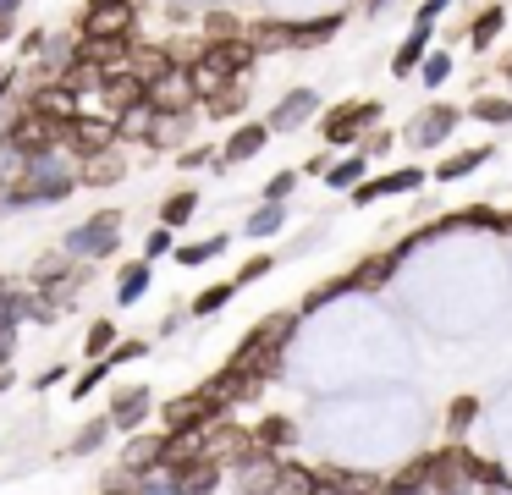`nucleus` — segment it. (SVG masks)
<instances>
[{
  "label": "nucleus",
  "instance_id": "nucleus-27",
  "mask_svg": "<svg viewBox=\"0 0 512 495\" xmlns=\"http://www.w3.org/2000/svg\"><path fill=\"white\" fill-rule=\"evenodd\" d=\"M149 281H155V264H144V259L122 264V275H116V303H122V308H133L138 297L149 292Z\"/></svg>",
  "mask_w": 512,
  "mask_h": 495
},
{
  "label": "nucleus",
  "instance_id": "nucleus-1",
  "mask_svg": "<svg viewBox=\"0 0 512 495\" xmlns=\"http://www.w3.org/2000/svg\"><path fill=\"white\" fill-rule=\"evenodd\" d=\"M72 187H78V165L56 160V154H39V160H28V176L12 187V193H0V209H34V204H61V198H72Z\"/></svg>",
  "mask_w": 512,
  "mask_h": 495
},
{
  "label": "nucleus",
  "instance_id": "nucleus-35",
  "mask_svg": "<svg viewBox=\"0 0 512 495\" xmlns=\"http://www.w3.org/2000/svg\"><path fill=\"white\" fill-rule=\"evenodd\" d=\"M270 495H320L314 490V473L303 468V462H281L276 468V490Z\"/></svg>",
  "mask_w": 512,
  "mask_h": 495
},
{
  "label": "nucleus",
  "instance_id": "nucleus-31",
  "mask_svg": "<svg viewBox=\"0 0 512 495\" xmlns=\"http://www.w3.org/2000/svg\"><path fill=\"white\" fill-rule=\"evenodd\" d=\"M485 160H496V154H490L485 143H479V149H457L452 160H441V165H435V182H457V176H474Z\"/></svg>",
  "mask_w": 512,
  "mask_h": 495
},
{
  "label": "nucleus",
  "instance_id": "nucleus-6",
  "mask_svg": "<svg viewBox=\"0 0 512 495\" xmlns=\"http://www.w3.org/2000/svg\"><path fill=\"white\" fill-rule=\"evenodd\" d=\"M160 418H166V435H182V429H210L215 418H226V407L199 385V391H188V396H171V402L160 407Z\"/></svg>",
  "mask_w": 512,
  "mask_h": 495
},
{
  "label": "nucleus",
  "instance_id": "nucleus-10",
  "mask_svg": "<svg viewBox=\"0 0 512 495\" xmlns=\"http://www.w3.org/2000/svg\"><path fill=\"white\" fill-rule=\"evenodd\" d=\"M397 264H402V248H380V253H369V259H358L353 270L342 275V292H380V286L397 275Z\"/></svg>",
  "mask_w": 512,
  "mask_h": 495
},
{
  "label": "nucleus",
  "instance_id": "nucleus-28",
  "mask_svg": "<svg viewBox=\"0 0 512 495\" xmlns=\"http://www.w3.org/2000/svg\"><path fill=\"white\" fill-rule=\"evenodd\" d=\"M149 132H155V110H149L144 99L116 116V143H144V149H149Z\"/></svg>",
  "mask_w": 512,
  "mask_h": 495
},
{
  "label": "nucleus",
  "instance_id": "nucleus-36",
  "mask_svg": "<svg viewBox=\"0 0 512 495\" xmlns=\"http://www.w3.org/2000/svg\"><path fill=\"white\" fill-rule=\"evenodd\" d=\"M232 248L226 237H204V242H182V248H171V259L188 270V264H210V259H221V253Z\"/></svg>",
  "mask_w": 512,
  "mask_h": 495
},
{
  "label": "nucleus",
  "instance_id": "nucleus-33",
  "mask_svg": "<svg viewBox=\"0 0 512 495\" xmlns=\"http://www.w3.org/2000/svg\"><path fill=\"white\" fill-rule=\"evenodd\" d=\"M364 171H369V160H364V154H347V160H331V165H325V187H336V193H353V187L364 182Z\"/></svg>",
  "mask_w": 512,
  "mask_h": 495
},
{
  "label": "nucleus",
  "instance_id": "nucleus-47",
  "mask_svg": "<svg viewBox=\"0 0 512 495\" xmlns=\"http://www.w3.org/2000/svg\"><path fill=\"white\" fill-rule=\"evenodd\" d=\"M292 187H298V171H276V176L265 182V193H259V198H265V204H287Z\"/></svg>",
  "mask_w": 512,
  "mask_h": 495
},
{
  "label": "nucleus",
  "instance_id": "nucleus-51",
  "mask_svg": "<svg viewBox=\"0 0 512 495\" xmlns=\"http://www.w3.org/2000/svg\"><path fill=\"white\" fill-rule=\"evenodd\" d=\"M100 380H111V369H105V363H89V369L72 380V396H78V402H83V396H94V385H100Z\"/></svg>",
  "mask_w": 512,
  "mask_h": 495
},
{
  "label": "nucleus",
  "instance_id": "nucleus-55",
  "mask_svg": "<svg viewBox=\"0 0 512 495\" xmlns=\"http://www.w3.org/2000/svg\"><path fill=\"white\" fill-rule=\"evenodd\" d=\"M446 6H452V0H424V6H419V22H435Z\"/></svg>",
  "mask_w": 512,
  "mask_h": 495
},
{
  "label": "nucleus",
  "instance_id": "nucleus-45",
  "mask_svg": "<svg viewBox=\"0 0 512 495\" xmlns=\"http://www.w3.org/2000/svg\"><path fill=\"white\" fill-rule=\"evenodd\" d=\"M105 435H111V424H105V418L83 424L78 435H72V457H89V451H100V446H105Z\"/></svg>",
  "mask_w": 512,
  "mask_h": 495
},
{
  "label": "nucleus",
  "instance_id": "nucleus-48",
  "mask_svg": "<svg viewBox=\"0 0 512 495\" xmlns=\"http://www.w3.org/2000/svg\"><path fill=\"white\" fill-rule=\"evenodd\" d=\"M144 352H149V341H116V347L111 352H105V369H122V363H133V358H144Z\"/></svg>",
  "mask_w": 512,
  "mask_h": 495
},
{
  "label": "nucleus",
  "instance_id": "nucleus-7",
  "mask_svg": "<svg viewBox=\"0 0 512 495\" xmlns=\"http://www.w3.org/2000/svg\"><path fill=\"white\" fill-rule=\"evenodd\" d=\"M457 121H463L457 105H424L419 116L402 127V143H408V149H435V143H446L457 132Z\"/></svg>",
  "mask_w": 512,
  "mask_h": 495
},
{
  "label": "nucleus",
  "instance_id": "nucleus-4",
  "mask_svg": "<svg viewBox=\"0 0 512 495\" xmlns=\"http://www.w3.org/2000/svg\"><path fill=\"white\" fill-rule=\"evenodd\" d=\"M61 149L72 154V160H94V154H111L116 149V116H94V110H78V116L67 121V143Z\"/></svg>",
  "mask_w": 512,
  "mask_h": 495
},
{
  "label": "nucleus",
  "instance_id": "nucleus-59",
  "mask_svg": "<svg viewBox=\"0 0 512 495\" xmlns=\"http://www.w3.org/2000/svg\"><path fill=\"white\" fill-rule=\"evenodd\" d=\"M0 391H12V369L6 363H0Z\"/></svg>",
  "mask_w": 512,
  "mask_h": 495
},
{
  "label": "nucleus",
  "instance_id": "nucleus-13",
  "mask_svg": "<svg viewBox=\"0 0 512 495\" xmlns=\"http://www.w3.org/2000/svg\"><path fill=\"white\" fill-rule=\"evenodd\" d=\"M314 110H320V94H314V88H292V94H281L276 110L265 116V132H298V127H309Z\"/></svg>",
  "mask_w": 512,
  "mask_h": 495
},
{
  "label": "nucleus",
  "instance_id": "nucleus-56",
  "mask_svg": "<svg viewBox=\"0 0 512 495\" xmlns=\"http://www.w3.org/2000/svg\"><path fill=\"white\" fill-rule=\"evenodd\" d=\"M12 88H17V66L0 61V94H12Z\"/></svg>",
  "mask_w": 512,
  "mask_h": 495
},
{
  "label": "nucleus",
  "instance_id": "nucleus-57",
  "mask_svg": "<svg viewBox=\"0 0 512 495\" xmlns=\"http://www.w3.org/2000/svg\"><path fill=\"white\" fill-rule=\"evenodd\" d=\"M12 358V325H0V363Z\"/></svg>",
  "mask_w": 512,
  "mask_h": 495
},
{
  "label": "nucleus",
  "instance_id": "nucleus-3",
  "mask_svg": "<svg viewBox=\"0 0 512 495\" xmlns=\"http://www.w3.org/2000/svg\"><path fill=\"white\" fill-rule=\"evenodd\" d=\"M116 237H122V209H100V215H89L83 226L67 231L61 253H67V259H78V264L111 259V253H116Z\"/></svg>",
  "mask_w": 512,
  "mask_h": 495
},
{
  "label": "nucleus",
  "instance_id": "nucleus-62",
  "mask_svg": "<svg viewBox=\"0 0 512 495\" xmlns=\"http://www.w3.org/2000/svg\"><path fill=\"white\" fill-rule=\"evenodd\" d=\"M501 72H507V83H512V55H507V66H501ZM512 99V94H507Z\"/></svg>",
  "mask_w": 512,
  "mask_h": 495
},
{
  "label": "nucleus",
  "instance_id": "nucleus-21",
  "mask_svg": "<svg viewBox=\"0 0 512 495\" xmlns=\"http://www.w3.org/2000/svg\"><path fill=\"white\" fill-rule=\"evenodd\" d=\"M243 44L254 55H276V50H292V33H287V17H259V22H243Z\"/></svg>",
  "mask_w": 512,
  "mask_h": 495
},
{
  "label": "nucleus",
  "instance_id": "nucleus-23",
  "mask_svg": "<svg viewBox=\"0 0 512 495\" xmlns=\"http://www.w3.org/2000/svg\"><path fill=\"white\" fill-rule=\"evenodd\" d=\"M292 330H298V308H281V314H265V319H259L248 336H254L259 347H270V352H287Z\"/></svg>",
  "mask_w": 512,
  "mask_h": 495
},
{
  "label": "nucleus",
  "instance_id": "nucleus-20",
  "mask_svg": "<svg viewBox=\"0 0 512 495\" xmlns=\"http://www.w3.org/2000/svg\"><path fill=\"white\" fill-rule=\"evenodd\" d=\"M342 11H325V17H303V22H287L292 33V50H320V44H331L336 33H342Z\"/></svg>",
  "mask_w": 512,
  "mask_h": 495
},
{
  "label": "nucleus",
  "instance_id": "nucleus-41",
  "mask_svg": "<svg viewBox=\"0 0 512 495\" xmlns=\"http://www.w3.org/2000/svg\"><path fill=\"white\" fill-rule=\"evenodd\" d=\"M111 347H116V325H111V319H94L89 336H83V352H89V363H100Z\"/></svg>",
  "mask_w": 512,
  "mask_h": 495
},
{
  "label": "nucleus",
  "instance_id": "nucleus-9",
  "mask_svg": "<svg viewBox=\"0 0 512 495\" xmlns=\"http://www.w3.org/2000/svg\"><path fill=\"white\" fill-rule=\"evenodd\" d=\"M424 187V171L419 165H397V171H380V176H364L353 187V204H380V198H408Z\"/></svg>",
  "mask_w": 512,
  "mask_h": 495
},
{
  "label": "nucleus",
  "instance_id": "nucleus-61",
  "mask_svg": "<svg viewBox=\"0 0 512 495\" xmlns=\"http://www.w3.org/2000/svg\"><path fill=\"white\" fill-rule=\"evenodd\" d=\"M89 6H133V0H89Z\"/></svg>",
  "mask_w": 512,
  "mask_h": 495
},
{
  "label": "nucleus",
  "instance_id": "nucleus-16",
  "mask_svg": "<svg viewBox=\"0 0 512 495\" xmlns=\"http://www.w3.org/2000/svg\"><path fill=\"white\" fill-rule=\"evenodd\" d=\"M270 143V132H265V121H237L232 127V138L215 149V171H226V165H243V160H254L259 149Z\"/></svg>",
  "mask_w": 512,
  "mask_h": 495
},
{
  "label": "nucleus",
  "instance_id": "nucleus-15",
  "mask_svg": "<svg viewBox=\"0 0 512 495\" xmlns=\"http://www.w3.org/2000/svg\"><path fill=\"white\" fill-rule=\"evenodd\" d=\"M166 72H177V61H171L166 44H144V39L127 44V77H138V88L160 83Z\"/></svg>",
  "mask_w": 512,
  "mask_h": 495
},
{
  "label": "nucleus",
  "instance_id": "nucleus-52",
  "mask_svg": "<svg viewBox=\"0 0 512 495\" xmlns=\"http://www.w3.org/2000/svg\"><path fill=\"white\" fill-rule=\"evenodd\" d=\"M171 248H177V242H171V231H166V226H155V231H149V237H144V264L166 259Z\"/></svg>",
  "mask_w": 512,
  "mask_h": 495
},
{
  "label": "nucleus",
  "instance_id": "nucleus-25",
  "mask_svg": "<svg viewBox=\"0 0 512 495\" xmlns=\"http://www.w3.org/2000/svg\"><path fill=\"white\" fill-rule=\"evenodd\" d=\"M122 176H127V160L116 149L111 154H94V160H78V182L83 187H116Z\"/></svg>",
  "mask_w": 512,
  "mask_h": 495
},
{
  "label": "nucleus",
  "instance_id": "nucleus-14",
  "mask_svg": "<svg viewBox=\"0 0 512 495\" xmlns=\"http://www.w3.org/2000/svg\"><path fill=\"white\" fill-rule=\"evenodd\" d=\"M160 457H166V429H160V435H144V429H138V435L122 446L127 479H155V473H160Z\"/></svg>",
  "mask_w": 512,
  "mask_h": 495
},
{
  "label": "nucleus",
  "instance_id": "nucleus-60",
  "mask_svg": "<svg viewBox=\"0 0 512 495\" xmlns=\"http://www.w3.org/2000/svg\"><path fill=\"white\" fill-rule=\"evenodd\" d=\"M100 495H133V479H127V484H116V490H100Z\"/></svg>",
  "mask_w": 512,
  "mask_h": 495
},
{
  "label": "nucleus",
  "instance_id": "nucleus-46",
  "mask_svg": "<svg viewBox=\"0 0 512 495\" xmlns=\"http://www.w3.org/2000/svg\"><path fill=\"white\" fill-rule=\"evenodd\" d=\"M17 121H23V94H0V149H6V143H12V127Z\"/></svg>",
  "mask_w": 512,
  "mask_h": 495
},
{
  "label": "nucleus",
  "instance_id": "nucleus-5",
  "mask_svg": "<svg viewBox=\"0 0 512 495\" xmlns=\"http://www.w3.org/2000/svg\"><path fill=\"white\" fill-rule=\"evenodd\" d=\"M78 39H105V44H133L138 39V0L133 6H83Z\"/></svg>",
  "mask_w": 512,
  "mask_h": 495
},
{
  "label": "nucleus",
  "instance_id": "nucleus-58",
  "mask_svg": "<svg viewBox=\"0 0 512 495\" xmlns=\"http://www.w3.org/2000/svg\"><path fill=\"white\" fill-rule=\"evenodd\" d=\"M496 231H501V237H512V209H501V215H496Z\"/></svg>",
  "mask_w": 512,
  "mask_h": 495
},
{
  "label": "nucleus",
  "instance_id": "nucleus-8",
  "mask_svg": "<svg viewBox=\"0 0 512 495\" xmlns=\"http://www.w3.org/2000/svg\"><path fill=\"white\" fill-rule=\"evenodd\" d=\"M430 490L435 495H474V479H468V446H452V440H446L441 451H430Z\"/></svg>",
  "mask_w": 512,
  "mask_h": 495
},
{
  "label": "nucleus",
  "instance_id": "nucleus-42",
  "mask_svg": "<svg viewBox=\"0 0 512 495\" xmlns=\"http://www.w3.org/2000/svg\"><path fill=\"white\" fill-rule=\"evenodd\" d=\"M270 264H276V253H248L243 264H237V275H232V286L243 292V286H254V281H265L270 275Z\"/></svg>",
  "mask_w": 512,
  "mask_h": 495
},
{
  "label": "nucleus",
  "instance_id": "nucleus-18",
  "mask_svg": "<svg viewBox=\"0 0 512 495\" xmlns=\"http://www.w3.org/2000/svg\"><path fill=\"white\" fill-rule=\"evenodd\" d=\"M144 418H149V391L144 385H122V391L111 396V413H105V424L111 429H144Z\"/></svg>",
  "mask_w": 512,
  "mask_h": 495
},
{
  "label": "nucleus",
  "instance_id": "nucleus-2",
  "mask_svg": "<svg viewBox=\"0 0 512 495\" xmlns=\"http://www.w3.org/2000/svg\"><path fill=\"white\" fill-rule=\"evenodd\" d=\"M380 116H386L380 99H342V105H331L320 116V138L331 143V149H347V143H358L369 127H380Z\"/></svg>",
  "mask_w": 512,
  "mask_h": 495
},
{
  "label": "nucleus",
  "instance_id": "nucleus-50",
  "mask_svg": "<svg viewBox=\"0 0 512 495\" xmlns=\"http://www.w3.org/2000/svg\"><path fill=\"white\" fill-rule=\"evenodd\" d=\"M177 165H182V171H199V165H215V149H210V143H193V149L182 143V149H177Z\"/></svg>",
  "mask_w": 512,
  "mask_h": 495
},
{
  "label": "nucleus",
  "instance_id": "nucleus-19",
  "mask_svg": "<svg viewBox=\"0 0 512 495\" xmlns=\"http://www.w3.org/2000/svg\"><path fill=\"white\" fill-rule=\"evenodd\" d=\"M430 39H435V22H413L408 39L397 44V55H391V77L408 83V72H419V61L430 55Z\"/></svg>",
  "mask_w": 512,
  "mask_h": 495
},
{
  "label": "nucleus",
  "instance_id": "nucleus-24",
  "mask_svg": "<svg viewBox=\"0 0 512 495\" xmlns=\"http://www.w3.org/2000/svg\"><path fill=\"white\" fill-rule=\"evenodd\" d=\"M501 28H507V6L496 0V6H479L474 17H468V33H463V39L474 44V50H490V44L501 39Z\"/></svg>",
  "mask_w": 512,
  "mask_h": 495
},
{
  "label": "nucleus",
  "instance_id": "nucleus-44",
  "mask_svg": "<svg viewBox=\"0 0 512 495\" xmlns=\"http://www.w3.org/2000/svg\"><path fill=\"white\" fill-rule=\"evenodd\" d=\"M182 132H188V116H155L149 149H171V143H182Z\"/></svg>",
  "mask_w": 512,
  "mask_h": 495
},
{
  "label": "nucleus",
  "instance_id": "nucleus-43",
  "mask_svg": "<svg viewBox=\"0 0 512 495\" xmlns=\"http://www.w3.org/2000/svg\"><path fill=\"white\" fill-rule=\"evenodd\" d=\"M336 297H342V275H336V281H320L314 292H303V303H298V319H303V314H320V308H331Z\"/></svg>",
  "mask_w": 512,
  "mask_h": 495
},
{
  "label": "nucleus",
  "instance_id": "nucleus-32",
  "mask_svg": "<svg viewBox=\"0 0 512 495\" xmlns=\"http://www.w3.org/2000/svg\"><path fill=\"white\" fill-rule=\"evenodd\" d=\"M463 121H485V127H507V121H512V99H507V94H479L474 105L463 110Z\"/></svg>",
  "mask_w": 512,
  "mask_h": 495
},
{
  "label": "nucleus",
  "instance_id": "nucleus-22",
  "mask_svg": "<svg viewBox=\"0 0 512 495\" xmlns=\"http://www.w3.org/2000/svg\"><path fill=\"white\" fill-rule=\"evenodd\" d=\"M292 440H298V424H292V418H259V424L248 429V446L270 451V457H276V451H287Z\"/></svg>",
  "mask_w": 512,
  "mask_h": 495
},
{
  "label": "nucleus",
  "instance_id": "nucleus-17",
  "mask_svg": "<svg viewBox=\"0 0 512 495\" xmlns=\"http://www.w3.org/2000/svg\"><path fill=\"white\" fill-rule=\"evenodd\" d=\"M166 484L171 495H215L221 490V468H215V462H182V468H166Z\"/></svg>",
  "mask_w": 512,
  "mask_h": 495
},
{
  "label": "nucleus",
  "instance_id": "nucleus-53",
  "mask_svg": "<svg viewBox=\"0 0 512 495\" xmlns=\"http://www.w3.org/2000/svg\"><path fill=\"white\" fill-rule=\"evenodd\" d=\"M56 380H67V363H50V369H45V374H39V380H34V391H50V385H56Z\"/></svg>",
  "mask_w": 512,
  "mask_h": 495
},
{
  "label": "nucleus",
  "instance_id": "nucleus-29",
  "mask_svg": "<svg viewBox=\"0 0 512 495\" xmlns=\"http://www.w3.org/2000/svg\"><path fill=\"white\" fill-rule=\"evenodd\" d=\"M193 215H199V193H193V187H177V193L160 198V226H166V231L188 226Z\"/></svg>",
  "mask_w": 512,
  "mask_h": 495
},
{
  "label": "nucleus",
  "instance_id": "nucleus-26",
  "mask_svg": "<svg viewBox=\"0 0 512 495\" xmlns=\"http://www.w3.org/2000/svg\"><path fill=\"white\" fill-rule=\"evenodd\" d=\"M243 105H248V77H232V83H226L221 94L204 99V105H193V110H204V121H232Z\"/></svg>",
  "mask_w": 512,
  "mask_h": 495
},
{
  "label": "nucleus",
  "instance_id": "nucleus-12",
  "mask_svg": "<svg viewBox=\"0 0 512 495\" xmlns=\"http://www.w3.org/2000/svg\"><path fill=\"white\" fill-rule=\"evenodd\" d=\"M144 105L155 110V116H188V110H193V88H188V77H182V66L144 88Z\"/></svg>",
  "mask_w": 512,
  "mask_h": 495
},
{
  "label": "nucleus",
  "instance_id": "nucleus-40",
  "mask_svg": "<svg viewBox=\"0 0 512 495\" xmlns=\"http://www.w3.org/2000/svg\"><path fill=\"white\" fill-rule=\"evenodd\" d=\"M452 72H457V66H452V55H446V50H430V55L419 61V83H424V88H441Z\"/></svg>",
  "mask_w": 512,
  "mask_h": 495
},
{
  "label": "nucleus",
  "instance_id": "nucleus-49",
  "mask_svg": "<svg viewBox=\"0 0 512 495\" xmlns=\"http://www.w3.org/2000/svg\"><path fill=\"white\" fill-rule=\"evenodd\" d=\"M391 143H397V138H391L386 127H369L364 138H358V154H364V160H380V154H386Z\"/></svg>",
  "mask_w": 512,
  "mask_h": 495
},
{
  "label": "nucleus",
  "instance_id": "nucleus-11",
  "mask_svg": "<svg viewBox=\"0 0 512 495\" xmlns=\"http://www.w3.org/2000/svg\"><path fill=\"white\" fill-rule=\"evenodd\" d=\"M314 473V490L320 495H380L386 490V479H375V473H364V468H309Z\"/></svg>",
  "mask_w": 512,
  "mask_h": 495
},
{
  "label": "nucleus",
  "instance_id": "nucleus-39",
  "mask_svg": "<svg viewBox=\"0 0 512 495\" xmlns=\"http://www.w3.org/2000/svg\"><path fill=\"white\" fill-rule=\"evenodd\" d=\"M496 215H501L496 204H468V209H457V215H452V226L457 231H496Z\"/></svg>",
  "mask_w": 512,
  "mask_h": 495
},
{
  "label": "nucleus",
  "instance_id": "nucleus-30",
  "mask_svg": "<svg viewBox=\"0 0 512 495\" xmlns=\"http://www.w3.org/2000/svg\"><path fill=\"white\" fill-rule=\"evenodd\" d=\"M474 418H479V396H452V402H446V440L463 446V435L474 429Z\"/></svg>",
  "mask_w": 512,
  "mask_h": 495
},
{
  "label": "nucleus",
  "instance_id": "nucleus-54",
  "mask_svg": "<svg viewBox=\"0 0 512 495\" xmlns=\"http://www.w3.org/2000/svg\"><path fill=\"white\" fill-rule=\"evenodd\" d=\"M39 50H45V28L23 33V55H28V61H39Z\"/></svg>",
  "mask_w": 512,
  "mask_h": 495
},
{
  "label": "nucleus",
  "instance_id": "nucleus-34",
  "mask_svg": "<svg viewBox=\"0 0 512 495\" xmlns=\"http://www.w3.org/2000/svg\"><path fill=\"white\" fill-rule=\"evenodd\" d=\"M232 297H237V286H232V281H210V286H204V292L188 303V314H193V319H210V314H221V308L232 303Z\"/></svg>",
  "mask_w": 512,
  "mask_h": 495
},
{
  "label": "nucleus",
  "instance_id": "nucleus-38",
  "mask_svg": "<svg viewBox=\"0 0 512 495\" xmlns=\"http://www.w3.org/2000/svg\"><path fill=\"white\" fill-rule=\"evenodd\" d=\"M281 226H287V204H259L254 215L243 220V231H248V237H276Z\"/></svg>",
  "mask_w": 512,
  "mask_h": 495
},
{
  "label": "nucleus",
  "instance_id": "nucleus-37",
  "mask_svg": "<svg viewBox=\"0 0 512 495\" xmlns=\"http://www.w3.org/2000/svg\"><path fill=\"white\" fill-rule=\"evenodd\" d=\"M243 39V17L237 11H204V44H226Z\"/></svg>",
  "mask_w": 512,
  "mask_h": 495
}]
</instances>
